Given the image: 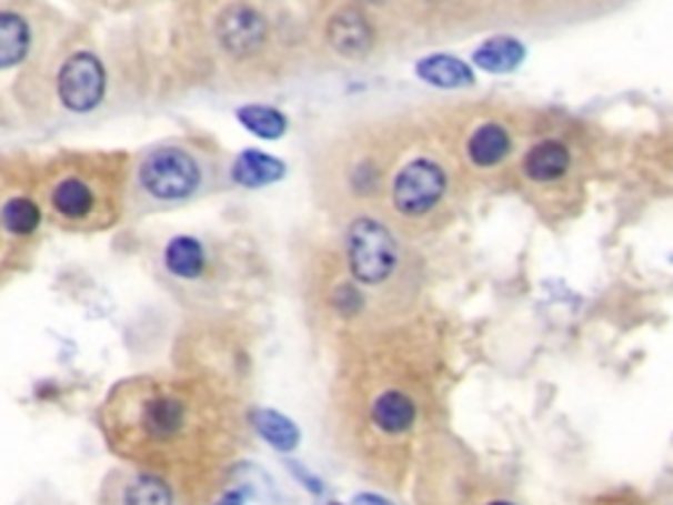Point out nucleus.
<instances>
[{"label":"nucleus","mask_w":673,"mask_h":505,"mask_svg":"<svg viewBox=\"0 0 673 505\" xmlns=\"http://www.w3.org/2000/svg\"><path fill=\"white\" fill-rule=\"evenodd\" d=\"M490 505H513V503H508V501H495V503H490Z\"/></svg>","instance_id":"25"},{"label":"nucleus","mask_w":673,"mask_h":505,"mask_svg":"<svg viewBox=\"0 0 673 505\" xmlns=\"http://www.w3.org/2000/svg\"><path fill=\"white\" fill-rule=\"evenodd\" d=\"M217 505H245V497L242 493H227Z\"/></svg>","instance_id":"23"},{"label":"nucleus","mask_w":673,"mask_h":505,"mask_svg":"<svg viewBox=\"0 0 673 505\" xmlns=\"http://www.w3.org/2000/svg\"><path fill=\"white\" fill-rule=\"evenodd\" d=\"M353 505H392V503H386L384 497H379V495H358L355 501H353Z\"/></svg>","instance_id":"22"},{"label":"nucleus","mask_w":673,"mask_h":505,"mask_svg":"<svg viewBox=\"0 0 673 505\" xmlns=\"http://www.w3.org/2000/svg\"><path fill=\"white\" fill-rule=\"evenodd\" d=\"M217 34L221 48H224L227 53L238 55V59H248V55H253L263 48L269 27L267 19H263L255 9L238 3V6H229V9L221 13Z\"/></svg>","instance_id":"5"},{"label":"nucleus","mask_w":673,"mask_h":505,"mask_svg":"<svg viewBox=\"0 0 673 505\" xmlns=\"http://www.w3.org/2000/svg\"><path fill=\"white\" fill-rule=\"evenodd\" d=\"M334 309L340 311L342 316H355L361 314L363 309V295L358 293L353 284H340L334 290Z\"/></svg>","instance_id":"21"},{"label":"nucleus","mask_w":673,"mask_h":505,"mask_svg":"<svg viewBox=\"0 0 673 505\" xmlns=\"http://www.w3.org/2000/svg\"><path fill=\"white\" fill-rule=\"evenodd\" d=\"M511 145H513L511 134H508L503 124L486 122L471 134L469 145H465V153H469V161L474 163V166L490 169L508 159Z\"/></svg>","instance_id":"10"},{"label":"nucleus","mask_w":673,"mask_h":505,"mask_svg":"<svg viewBox=\"0 0 673 505\" xmlns=\"http://www.w3.org/2000/svg\"><path fill=\"white\" fill-rule=\"evenodd\" d=\"M184 424V405L171 395L150 397L142 411V426L153 440H171Z\"/></svg>","instance_id":"13"},{"label":"nucleus","mask_w":673,"mask_h":505,"mask_svg":"<svg viewBox=\"0 0 673 505\" xmlns=\"http://www.w3.org/2000/svg\"><path fill=\"white\" fill-rule=\"evenodd\" d=\"M50 201H53V209L59 211L61 216L84 219L92 211V205H96V192L90 190L88 182L69 176V180L56 184Z\"/></svg>","instance_id":"17"},{"label":"nucleus","mask_w":673,"mask_h":505,"mask_svg":"<svg viewBox=\"0 0 673 505\" xmlns=\"http://www.w3.org/2000/svg\"><path fill=\"white\" fill-rule=\"evenodd\" d=\"M524 42L519 38H511V34H495V38L484 40L474 51V55H471L474 67L486 71V74H511V71L524 63Z\"/></svg>","instance_id":"8"},{"label":"nucleus","mask_w":673,"mask_h":505,"mask_svg":"<svg viewBox=\"0 0 673 505\" xmlns=\"http://www.w3.org/2000/svg\"><path fill=\"white\" fill-rule=\"evenodd\" d=\"M284 169L288 166L274 159V155L261 151H242L232 166V180L238 182L240 188H267V184L282 180Z\"/></svg>","instance_id":"11"},{"label":"nucleus","mask_w":673,"mask_h":505,"mask_svg":"<svg viewBox=\"0 0 673 505\" xmlns=\"http://www.w3.org/2000/svg\"><path fill=\"white\" fill-rule=\"evenodd\" d=\"M329 48L342 59H366L374 51L376 32L366 13L355 6H342L327 21Z\"/></svg>","instance_id":"6"},{"label":"nucleus","mask_w":673,"mask_h":505,"mask_svg":"<svg viewBox=\"0 0 673 505\" xmlns=\"http://www.w3.org/2000/svg\"><path fill=\"white\" fill-rule=\"evenodd\" d=\"M0 216H3L6 230H9L11 234H17V238H27V234H32L42 222V213L38 209V203H32L30 198H11V201L3 205V211H0Z\"/></svg>","instance_id":"19"},{"label":"nucleus","mask_w":673,"mask_h":505,"mask_svg":"<svg viewBox=\"0 0 673 505\" xmlns=\"http://www.w3.org/2000/svg\"><path fill=\"white\" fill-rule=\"evenodd\" d=\"M238 119L248 132H253L255 138L261 140H279L284 132H288V117H284L279 109H271V105H261V103L242 105L238 111Z\"/></svg>","instance_id":"18"},{"label":"nucleus","mask_w":673,"mask_h":505,"mask_svg":"<svg viewBox=\"0 0 673 505\" xmlns=\"http://www.w3.org/2000/svg\"><path fill=\"white\" fill-rule=\"evenodd\" d=\"M571 169V151L561 140H542L536 142L524 159V174L532 182L548 184L565 176Z\"/></svg>","instance_id":"9"},{"label":"nucleus","mask_w":673,"mask_h":505,"mask_svg":"<svg viewBox=\"0 0 673 505\" xmlns=\"http://www.w3.org/2000/svg\"><path fill=\"white\" fill-rule=\"evenodd\" d=\"M163 263L179 280H198L205 269V251L195 238H177L167 245Z\"/></svg>","instance_id":"15"},{"label":"nucleus","mask_w":673,"mask_h":505,"mask_svg":"<svg viewBox=\"0 0 673 505\" xmlns=\"http://www.w3.org/2000/svg\"><path fill=\"white\" fill-rule=\"evenodd\" d=\"M106 95V71L90 53H77L59 71V98L69 111H92Z\"/></svg>","instance_id":"4"},{"label":"nucleus","mask_w":673,"mask_h":505,"mask_svg":"<svg viewBox=\"0 0 673 505\" xmlns=\"http://www.w3.org/2000/svg\"><path fill=\"white\" fill-rule=\"evenodd\" d=\"M448 190V174L432 159H413L395 174L392 203L403 216H424L442 201Z\"/></svg>","instance_id":"3"},{"label":"nucleus","mask_w":673,"mask_h":505,"mask_svg":"<svg viewBox=\"0 0 673 505\" xmlns=\"http://www.w3.org/2000/svg\"><path fill=\"white\" fill-rule=\"evenodd\" d=\"M30 51V27L17 13L0 11V69L21 63Z\"/></svg>","instance_id":"16"},{"label":"nucleus","mask_w":673,"mask_h":505,"mask_svg":"<svg viewBox=\"0 0 673 505\" xmlns=\"http://www.w3.org/2000/svg\"><path fill=\"white\" fill-rule=\"evenodd\" d=\"M416 77L436 90H465L476 82L471 63H465L463 59L450 53L424 55V59L416 63Z\"/></svg>","instance_id":"7"},{"label":"nucleus","mask_w":673,"mask_h":505,"mask_svg":"<svg viewBox=\"0 0 673 505\" xmlns=\"http://www.w3.org/2000/svg\"><path fill=\"white\" fill-rule=\"evenodd\" d=\"M371 418L386 435H403L416 422V405L405 393L390 390V393L379 395L374 405H371Z\"/></svg>","instance_id":"12"},{"label":"nucleus","mask_w":673,"mask_h":505,"mask_svg":"<svg viewBox=\"0 0 673 505\" xmlns=\"http://www.w3.org/2000/svg\"><path fill=\"white\" fill-rule=\"evenodd\" d=\"M124 505H171V489L159 476H138L127 487Z\"/></svg>","instance_id":"20"},{"label":"nucleus","mask_w":673,"mask_h":505,"mask_svg":"<svg viewBox=\"0 0 673 505\" xmlns=\"http://www.w3.org/2000/svg\"><path fill=\"white\" fill-rule=\"evenodd\" d=\"M363 3H374V6H379V3H384V0H363Z\"/></svg>","instance_id":"24"},{"label":"nucleus","mask_w":673,"mask_h":505,"mask_svg":"<svg viewBox=\"0 0 673 505\" xmlns=\"http://www.w3.org/2000/svg\"><path fill=\"white\" fill-rule=\"evenodd\" d=\"M200 163L182 148H155L140 163V184L155 201H184L200 188Z\"/></svg>","instance_id":"2"},{"label":"nucleus","mask_w":673,"mask_h":505,"mask_svg":"<svg viewBox=\"0 0 673 505\" xmlns=\"http://www.w3.org/2000/svg\"><path fill=\"white\" fill-rule=\"evenodd\" d=\"M348 263L350 272L363 284H382L395 272L398 243L382 222L371 216L355 219L348 226Z\"/></svg>","instance_id":"1"},{"label":"nucleus","mask_w":673,"mask_h":505,"mask_svg":"<svg viewBox=\"0 0 673 505\" xmlns=\"http://www.w3.org/2000/svg\"><path fill=\"white\" fill-rule=\"evenodd\" d=\"M253 426L258 430V435L267 440V443L274 447V451L290 453L300 445L298 424L284 414H279V411H271V408L255 411Z\"/></svg>","instance_id":"14"}]
</instances>
